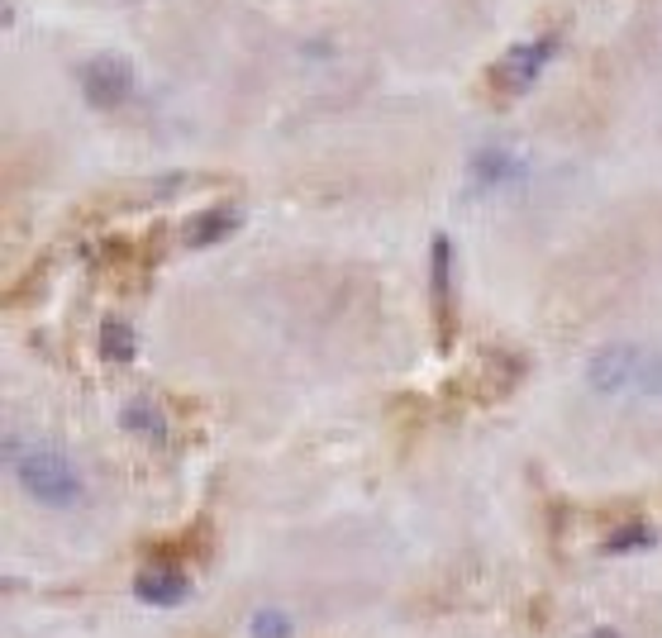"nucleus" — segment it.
Wrapping results in <instances>:
<instances>
[{"instance_id":"1","label":"nucleus","mask_w":662,"mask_h":638,"mask_svg":"<svg viewBox=\"0 0 662 638\" xmlns=\"http://www.w3.org/2000/svg\"><path fill=\"white\" fill-rule=\"evenodd\" d=\"M586 382L606 396H662V353H649V348H600L586 367Z\"/></svg>"},{"instance_id":"7","label":"nucleus","mask_w":662,"mask_h":638,"mask_svg":"<svg viewBox=\"0 0 662 638\" xmlns=\"http://www.w3.org/2000/svg\"><path fill=\"white\" fill-rule=\"evenodd\" d=\"M77 81H81V91L91 106L114 110L129 100V91H134V67H129V57H120V53H96L91 63L77 67Z\"/></svg>"},{"instance_id":"13","label":"nucleus","mask_w":662,"mask_h":638,"mask_svg":"<svg viewBox=\"0 0 662 638\" xmlns=\"http://www.w3.org/2000/svg\"><path fill=\"white\" fill-rule=\"evenodd\" d=\"M653 543H658V529L649 519H625L600 548H606V553H635V548H653Z\"/></svg>"},{"instance_id":"4","label":"nucleus","mask_w":662,"mask_h":638,"mask_svg":"<svg viewBox=\"0 0 662 638\" xmlns=\"http://www.w3.org/2000/svg\"><path fill=\"white\" fill-rule=\"evenodd\" d=\"M429 315H434V348L453 353L457 300H453V239L449 234H434V249H429Z\"/></svg>"},{"instance_id":"3","label":"nucleus","mask_w":662,"mask_h":638,"mask_svg":"<svg viewBox=\"0 0 662 638\" xmlns=\"http://www.w3.org/2000/svg\"><path fill=\"white\" fill-rule=\"evenodd\" d=\"M520 382H525V358L520 353H510V348H482V353L472 358V367L449 382L443 396L467 400V405H496V400H506Z\"/></svg>"},{"instance_id":"6","label":"nucleus","mask_w":662,"mask_h":638,"mask_svg":"<svg viewBox=\"0 0 662 638\" xmlns=\"http://www.w3.org/2000/svg\"><path fill=\"white\" fill-rule=\"evenodd\" d=\"M553 48H558L553 34H543V38H534V43H520V48H510L492 72H486V91H492V100L520 96L525 86L539 77V67L553 57Z\"/></svg>"},{"instance_id":"11","label":"nucleus","mask_w":662,"mask_h":638,"mask_svg":"<svg viewBox=\"0 0 662 638\" xmlns=\"http://www.w3.org/2000/svg\"><path fill=\"white\" fill-rule=\"evenodd\" d=\"M120 425L129 433H139V439H148V443H167V415L157 410L153 400H129L120 410Z\"/></svg>"},{"instance_id":"5","label":"nucleus","mask_w":662,"mask_h":638,"mask_svg":"<svg viewBox=\"0 0 662 638\" xmlns=\"http://www.w3.org/2000/svg\"><path fill=\"white\" fill-rule=\"evenodd\" d=\"M157 239H163V229H153L148 239H120V234H110V239H100L96 243V267L106 272L110 282H120V286H143V277L153 272V263H157Z\"/></svg>"},{"instance_id":"10","label":"nucleus","mask_w":662,"mask_h":638,"mask_svg":"<svg viewBox=\"0 0 662 638\" xmlns=\"http://www.w3.org/2000/svg\"><path fill=\"white\" fill-rule=\"evenodd\" d=\"M210 553V525H206V519H196V525L191 529H186V534H172V539H153L148 543V558H157V562H163V558H206Z\"/></svg>"},{"instance_id":"9","label":"nucleus","mask_w":662,"mask_h":638,"mask_svg":"<svg viewBox=\"0 0 662 638\" xmlns=\"http://www.w3.org/2000/svg\"><path fill=\"white\" fill-rule=\"evenodd\" d=\"M191 582L172 568V562H148L139 576H134V596L148 601V605H181Z\"/></svg>"},{"instance_id":"2","label":"nucleus","mask_w":662,"mask_h":638,"mask_svg":"<svg viewBox=\"0 0 662 638\" xmlns=\"http://www.w3.org/2000/svg\"><path fill=\"white\" fill-rule=\"evenodd\" d=\"M10 462H14L20 486L38 505H48V510H71V505L81 501V476H77V468H71L63 453H57V448L34 443V448H24V453H14V448H10Z\"/></svg>"},{"instance_id":"15","label":"nucleus","mask_w":662,"mask_h":638,"mask_svg":"<svg viewBox=\"0 0 662 638\" xmlns=\"http://www.w3.org/2000/svg\"><path fill=\"white\" fill-rule=\"evenodd\" d=\"M586 638H625V634H615V629H596V634H586Z\"/></svg>"},{"instance_id":"14","label":"nucleus","mask_w":662,"mask_h":638,"mask_svg":"<svg viewBox=\"0 0 662 638\" xmlns=\"http://www.w3.org/2000/svg\"><path fill=\"white\" fill-rule=\"evenodd\" d=\"M249 634L253 638H286V634H291V619H286L282 610H257L249 619Z\"/></svg>"},{"instance_id":"8","label":"nucleus","mask_w":662,"mask_h":638,"mask_svg":"<svg viewBox=\"0 0 662 638\" xmlns=\"http://www.w3.org/2000/svg\"><path fill=\"white\" fill-rule=\"evenodd\" d=\"M239 229V210L234 206H210V210H196L191 220H181L177 239L186 243V249H210V243L229 239Z\"/></svg>"},{"instance_id":"12","label":"nucleus","mask_w":662,"mask_h":638,"mask_svg":"<svg viewBox=\"0 0 662 638\" xmlns=\"http://www.w3.org/2000/svg\"><path fill=\"white\" fill-rule=\"evenodd\" d=\"M96 348H100V358H110V362H134V353H139L134 329H129L124 319H106V324H100Z\"/></svg>"}]
</instances>
